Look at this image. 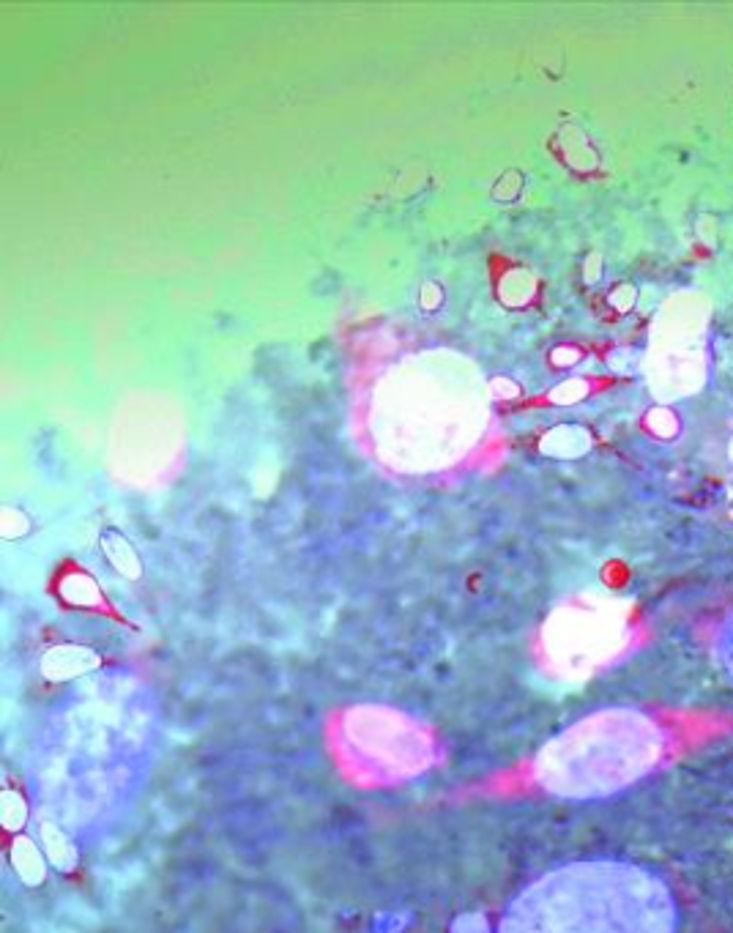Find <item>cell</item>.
Masks as SVG:
<instances>
[{"label": "cell", "instance_id": "1", "mask_svg": "<svg viewBox=\"0 0 733 933\" xmlns=\"http://www.w3.org/2000/svg\"><path fill=\"white\" fill-rule=\"evenodd\" d=\"M156 742L154 698L137 679H91L47 715L33 756L44 821L77 838L132 802Z\"/></svg>", "mask_w": 733, "mask_h": 933}, {"label": "cell", "instance_id": "2", "mask_svg": "<svg viewBox=\"0 0 733 933\" xmlns=\"http://www.w3.org/2000/svg\"><path fill=\"white\" fill-rule=\"evenodd\" d=\"M498 933H676V903L646 868L575 862L528 884Z\"/></svg>", "mask_w": 733, "mask_h": 933}, {"label": "cell", "instance_id": "3", "mask_svg": "<svg viewBox=\"0 0 733 933\" xmlns=\"http://www.w3.org/2000/svg\"><path fill=\"white\" fill-rule=\"evenodd\" d=\"M665 750L660 726L635 709H605L550 742L534 780L553 797H608L657 767Z\"/></svg>", "mask_w": 733, "mask_h": 933}, {"label": "cell", "instance_id": "4", "mask_svg": "<svg viewBox=\"0 0 733 933\" xmlns=\"http://www.w3.org/2000/svg\"><path fill=\"white\" fill-rule=\"evenodd\" d=\"M342 769L359 783H397L433 764L435 742L413 717L386 706H356L331 731Z\"/></svg>", "mask_w": 733, "mask_h": 933}, {"label": "cell", "instance_id": "5", "mask_svg": "<svg viewBox=\"0 0 733 933\" xmlns=\"http://www.w3.org/2000/svg\"><path fill=\"white\" fill-rule=\"evenodd\" d=\"M717 652H720V663H723L725 674L733 679V624L725 630L723 641H720V649H717Z\"/></svg>", "mask_w": 733, "mask_h": 933}]
</instances>
